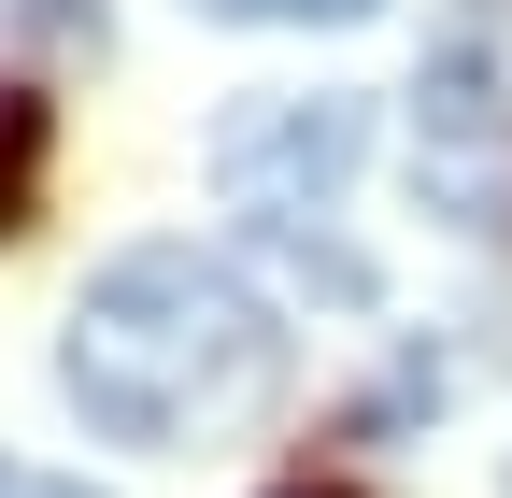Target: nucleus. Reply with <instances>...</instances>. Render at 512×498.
<instances>
[{
    "instance_id": "f03ea898",
    "label": "nucleus",
    "mask_w": 512,
    "mask_h": 498,
    "mask_svg": "<svg viewBox=\"0 0 512 498\" xmlns=\"http://www.w3.org/2000/svg\"><path fill=\"white\" fill-rule=\"evenodd\" d=\"M370 157V100L356 86H271V100H228L214 114V185L242 214H313L342 200Z\"/></svg>"
},
{
    "instance_id": "20e7f679",
    "label": "nucleus",
    "mask_w": 512,
    "mask_h": 498,
    "mask_svg": "<svg viewBox=\"0 0 512 498\" xmlns=\"http://www.w3.org/2000/svg\"><path fill=\"white\" fill-rule=\"evenodd\" d=\"M29 200H43V100L0 86V242L29 228Z\"/></svg>"
},
{
    "instance_id": "0eeeda50",
    "label": "nucleus",
    "mask_w": 512,
    "mask_h": 498,
    "mask_svg": "<svg viewBox=\"0 0 512 498\" xmlns=\"http://www.w3.org/2000/svg\"><path fill=\"white\" fill-rule=\"evenodd\" d=\"M285 498H356V484H285Z\"/></svg>"
},
{
    "instance_id": "39448f33",
    "label": "nucleus",
    "mask_w": 512,
    "mask_h": 498,
    "mask_svg": "<svg viewBox=\"0 0 512 498\" xmlns=\"http://www.w3.org/2000/svg\"><path fill=\"white\" fill-rule=\"evenodd\" d=\"M200 15H228V29H356L384 0H200Z\"/></svg>"
},
{
    "instance_id": "423d86ee",
    "label": "nucleus",
    "mask_w": 512,
    "mask_h": 498,
    "mask_svg": "<svg viewBox=\"0 0 512 498\" xmlns=\"http://www.w3.org/2000/svg\"><path fill=\"white\" fill-rule=\"evenodd\" d=\"M0 498H100V484H72V470H29V456H0Z\"/></svg>"
},
{
    "instance_id": "7ed1b4c3",
    "label": "nucleus",
    "mask_w": 512,
    "mask_h": 498,
    "mask_svg": "<svg viewBox=\"0 0 512 498\" xmlns=\"http://www.w3.org/2000/svg\"><path fill=\"white\" fill-rule=\"evenodd\" d=\"M413 143L427 171L456 185V200H484V157L512 143V100H498V0H456L427 43V72H413Z\"/></svg>"
},
{
    "instance_id": "f257e3e1",
    "label": "nucleus",
    "mask_w": 512,
    "mask_h": 498,
    "mask_svg": "<svg viewBox=\"0 0 512 498\" xmlns=\"http://www.w3.org/2000/svg\"><path fill=\"white\" fill-rule=\"evenodd\" d=\"M57 385H72V413L100 442L185 456V442L242 427L285 385V328H271V299L228 257H200V242H128V257L86 271L72 328H57Z\"/></svg>"
}]
</instances>
